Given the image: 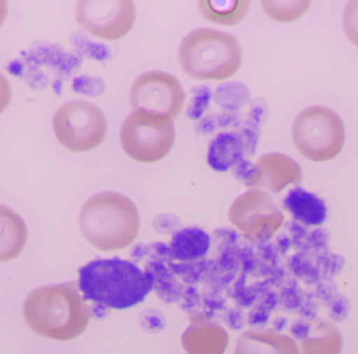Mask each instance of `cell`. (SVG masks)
Returning <instances> with one entry per match:
<instances>
[{"mask_svg":"<svg viewBox=\"0 0 358 354\" xmlns=\"http://www.w3.org/2000/svg\"><path fill=\"white\" fill-rule=\"evenodd\" d=\"M27 327L41 338L71 342L80 338L90 325V309L76 282L42 286L23 303Z\"/></svg>","mask_w":358,"mask_h":354,"instance_id":"6da1fadb","label":"cell"},{"mask_svg":"<svg viewBox=\"0 0 358 354\" xmlns=\"http://www.w3.org/2000/svg\"><path fill=\"white\" fill-rule=\"evenodd\" d=\"M78 285L85 301L126 309L144 301L152 290L155 279L130 261L99 259L79 269Z\"/></svg>","mask_w":358,"mask_h":354,"instance_id":"7a4b0ae2","label":"cell"},{"mask_svg":"<svg viewBox=\"0 0 358 354\" xmlns=\"http://www.w3.org/2000/svg\"><path fill=\"white\" fill-rule=\"evenodd\" d=\"M79 223L86 241L103 253L129 248L141 229L136 204L124 194L113 191L88 198L80 212Z\"/></svg>","mask_w":358,"mask_h":354,"instance_id":"3957f363","label":"cell"},{"mask_svg":"<svg viewBox=\"0 0 358 354\" xmlns=\"http://www.w3.org/2000/svg\"><path fill=\"white\" fill-rule=\"evenodd\" d=\"M185 75L197 81H225L239 71L243 52L231 34L197 29L187 34L178 50Z\"/></svg>","mask_w":358,"mask_h":354,"instance_id":"277c9868","label":"cell"},{"mask_svg":"<svg viewBox=\"0 0 358 354\" xmlns=\"http://www.w3.org/2000/svg\"><path fill=\"white\" fill-rule=\"evenodd\" d=\"M292 141L309 161L326 163L344 148L345 126L340 115L326 107H310L299 113L292 124Z\"/></svg>","mask_w":358,"mask_h":354,"instance_id":"5b68a950","label":"cell"},{"mask_svg":"<svg viewBox=\"0 0 358 354\" xmlns=\"http://www.w3.org/2000/svg\"><path fill=\"white\" fill-rule=\"evenodd\" d=\"M176 140L174 121L142 111H132L120 132L124 153L140 164L163 161L171 153Z\"/></svg>","mask_w":358,"mask_h":354,"instance_id":"8992f818","label":"cell"},{"mask_svg":"<svg viewBox=\"0 0 358 354\" xmlns=\"http://www.w3.org/2000/svg\"><path fill=\"white\" fill-rule=\"evenodd\" d=\"M58 142L73 153H86L98 148L107 134L104 113L87 101L65 103L52 120Z\"/></svg>","mask_w":358,"mask_h":354,"instance_id":"52a82bcc","label":"cell"},{"mask_svg":"<svg viewBox=\"0 0 358 354\" xmlns=\"http://www.w3.org/2000/svg\"><path fill=\"white\" fill-rule=\"evenodd\" d=\"M229 220L244 238L263 243L279 233L285 218L268 193L248 190L234 200Z\"/></svg>","mask_w":358,"mask_h":354,"instance_id":"ba28073f","label":"cell"},{"mask_svg":"<svg viewBox=\"0 0 358 354\" xmlns=\"http://www.w3.org/2000/svg\"><path fill=\"white\" fill-rule=\"evenodd\" d=\"M134 111L167 118L176 122L185 103V92L176 76L153 71L138 76L129 90Z\"/></svg>","mask_w":358,"mask_h":354,"instance_id":"9c48e42d","label":"cell"},{"mask_svg":"<svg viewBox=\"0 0 358 354\" xmlns=\"http://www.w3.org/2000/svg\"><path fill=\"white\" fill-rule=\"evenodd\" d=\"M76 18L78 24L94 37L104 41H117L126 37L134 27L136 4L129 0L79 1Z\"/></svg>","mask_w":358,"mask_h":354,"instance_id":"30bf717a","label":"cell"},{"mask_svg":"<svg viewBox=\"0 0 358 354\" xmlns=\"http://www.w3.org/2000/svg\"><path fill=\"white\" fill-rule=\"evenodd\" d=\"M301 166L288 155L267 153L259 157L245 185L250 190L280 193L302 181Z\"/></svg>","mask_w":358,"mask_h":354,"instance_id":"8fae6325","label":"cell"},{"mask_svg":"<svg viewBox=\"0 0 358 354\" xmlns=\"http://www.w3.org/2000/svg\"><path fill=\"white\" fill-rule=\"evenodd\" d=\"M229 343L227 330L201 313L189 317V327L181 336V346L187 354H224Z\"/></svg>","mask_w":358,"mask_h":354,"instance_id":"7c38bea8","label":"cell"},{"mask_svg":"<svg viewBox=\"0 0 358 354\" xmlns=\"http://www.w3.org/2000/svg\"><path fill=\"white\" fill-rule=\"evenodd\" d=\"M234 354H299L298 343L275 330H250L238 339Z\"/></svg>","mask_w":358,"mask_h":354,"instance_id":"4fadbf2b","label":"cell"},{"mask_svg":"<svg viewBox=\"0 0 358 354\" xmlns=\"http://www.w3.org/2000/svg\"><path fill=\"white\" fill-rule=\"evenodd\" d=\"M27 225L8 206L0 204V263L18 258L27 246Z\"/></svg>","mask_w":358,"mask_h":354,"instance_id":"5bb4252c","label":"cell"},{"mask_svg":"<svg viewBox=\"0 0 358 354\" xmlns=\"http://www.w3.org/2000/svg\"><path fill=\"white\" fill-rule=\"evenodd\" d=\"M244 160L245 146L237 130L219 132L208 145V164L215 171H227Z\"/></svg>","mask_w":358,"mask_h":354,"instance_id":"9a60e30c","label":"cell"},{"mask_svg":"<svg viewBox=\"0 0 358 354\" xmlns=\"http://www.w3.org/2000/svg\"><path fill=\"white\" fill-rule=\"evenodd\" d=\"M298 348L299 354H342L344 339L331 322L315 319L309 323L308 334L298 343Z\"/></svg>","mask_w":358,"mask_h":354,"instance_id":"2e32d148","label":"cell"},{"mask_svg":"<svg viewBox=\"0 0 358 354\" xmlns=\"http://www.w3.org/2000/svg\"><path fill=\"white\" fill-rule=\"evenodd\" d=\"M250 2L248 0H201L198 3L200 13L206 20L224 27H235L248 16Z\"/></svg>","mask_w":358,"mask_h":354,"instance_id":"e0dca14e","label":"cell"},{"mask_svg":"<svg viewBox=\"0 0 358 354\" xmlns=\"http://www.w3.org/2000/svg\"><path fill=\"white\" fill-rule=\"evenodd\" d=\"M210 237L206 232L197 227L182 229L174 235L171 248L176 254H204L208 250Z\"/></svg>","mask_w":358,"mask_h":354,"instance_id":"ac0fdd59","label":"cell"},{"mask_svg":"<svg viewBox=\"0 0 358 354\" xmlns=\"http://www.w3.org/2000/svg\"><path fill=\"white\" fill-rule=\"evenodd\" d=\"M213 100L224 111L237 113L250 102V92L243 83L231 82L217 87L213 94Z\"/></svg>","mask_w":358,"mask_h":354,"instance_id":"d6986e66","label":"cell"},{"mask_svg":"<svg viewBox=\"0 0 358 354\" xmlns=\"http://www.w3.org/2000/svg\"><path fill=\"white\" fill-rule=\"evenodd\" d=\"M267 16L278 22L287 23L298 20L310 8V1H261Z\"/></svg>","mask_w":358,"mask_h":354,"instance_id":"ffe728a7","label":"cell"},{"mask_svg":"<svg viewBox=\"0 0 358 354\" xmlns=\"http://www.w3.org/2000/svg\"><path fill=\"white\" fill-rule=\"evenodd\" d=\"M212 100L213 92L208 86L201 85L193 88L187 104V117L194 121L201 119Z\"/></svg>","mask_w":358,"mask_h":354,"instance_id":"44dd1931","label":"cell"},{"mask_svg":"<svg viewBox=\"0 0 358 354\" xmlns=\"http://www.w3.org/2000/svg\"><path fill=\"white\" fill-rule=\"evenodd\" d=\"M343 25L349 41L358 48V1H350L345 6Z\"/></svg>","mask_w":358,"mask_h":354,"instance_id":"7402d4cb","label":"cell"},{"mask_svg":"<svg viewBox=\"0 0 358 354\" xmlns=\"http://www.w3.org/2000/svg\"><path fill=\"white\" fill-rule=\"evenodd\" d=\"M235 130H237L238 134L241 136L244 146H245L246 157L250 159V157H252L254 153H256L259 134H260L259 125L248 121V120H245V121L241 122V123L235 128Z\"/></svg>","mask_w":358,"mask_h":354,"instance_id":"603a6c76","label":"cell"},{"mask_svg":"<svg viewBox=\"0 0 358 354\" xmlns=\"http://www.w3.org/2000/svg\"><path fill=\"white\" fill-rule=\"evenodd\" d=\"M214 121L216 128H227L231 126V127H234V129L241 123L238 113L227 111L218 113L217 115H214Z\"/></svg>","mask_w":358,"mask_h":354,"instance_id":"cb8c5ba5","label":"cell"},{"mask_svg":"<svg viewBox=\"0 0 358 354\" xmlns=\"http://www.w3.org/2000/svg\"><path fill=\"white\" fill-rule=\"evenodd\" d=\"M12 100V88L6 76L0 71V115L8 108Z\"/></svg>","mask_w":358,"mask_h":354,"instance_id":"d4e9b609","label":"cell"},{"mask_svg":"<svg viewBox=\"0 0 358 354\" xmlns=\"http://www.w3.org/2000/svg\"><path fill=\"white\" fill-rule=\"evenodd\" d=\"M6 15H8V3L3 0H0V27L6 21Z\"/></svg>","mask_w":358,"mask_h":354,"instance_id":"484cf974","label":"cell"}]
</instances>
